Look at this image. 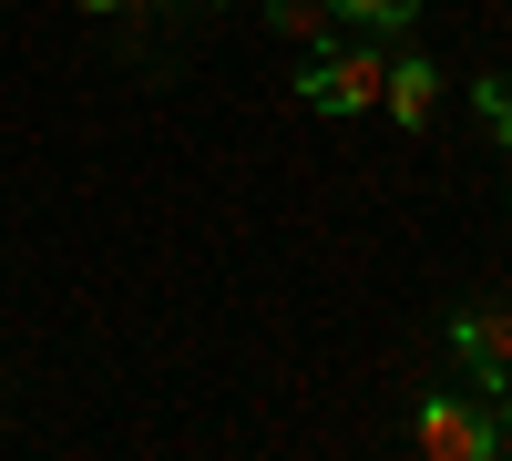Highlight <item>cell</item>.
I'll return each mask as SVG.
<instances>
[{"instance_id": "9", "label": "cell", "mask_w": 512, "mask_h": 461, "mask_svg": "<svg viewBox=\"0 0 512 461\" xmlns=\"http://www.w3.org/2000/svg\"><path fill=\"white\" fill-rule=\"evenodd\" d=\"M72 11H134V0H72Z\"/></svg>"}, {"instance_id": "1", "label": "cell", "mask_w": 512, "mask_h": 461, "mask_svg": "<svg viewBox=\"0 0 512 461\" xmlns=\"http://www.w3.org/2000/svg\"><path fill=\"white\" fill-rule=\"evenodd\" d=\"M379 72H390V41H318V52L297 62V103L308 113H369Z\"/></svg>"}, {"instance_id": "3", "label": "cell", "mask_w": 512, "mask_h": 461, "mask_svg": "<svg viewBox=\"0 0 512 461\" xmlns=\"http://www.w3.org/2000/svg\"><path fill=\"white\" fill-rule=\"evenodd\" d=\"M451 359L472 369V400H502V380H512V308L502 298H472L451 318Z\"/></svg>"}, {"instance_id": "8", "label": "cell", "mask_w": 512, "mask_h": 461, "mask_svg": "<svg viewBox=\"0 0 512 461\" xmlns=\"http://www.w3.org/2000/svg\"><path fill=\"white\" fill-rule=\"evenodd\" d=\"M492 431H502V451H512V380H502V421H492Z\"/></svg>"}, {"instance_id": "5", "label": "cell", "mask_w": 512, "mask_h": 461, "mask_svg": "<svg viewBox=\"0 0 512 461\" xmlns=\"http://www.w3.org/2000/svg\"><path fill=\"white\" fill-rule=\"evenodd\" d=\"M328 11H338V21H359L369 41H390V31H410V21H420V0H328Z\"/></svg>"}, {"instance_id": "2", "label": "cell", "mask_w": 512, "mask_h": 461, "mask_svg": "<svg viewBox=\"0 0 512 461\" xmlns=\"http://www.w3.org/2000/svg\"><path fill=\"white\" fill-rule=\"evenodd\" d=\"M410 451H420V461H482V451H502V431H492V410H482V400L431 390V400L410 410Z\"/></svg>"}, {"instance_id": "4", "label": "cell", "mask_w": 512, "mask_h": 461, "mask_svg": "<svg viewBox=\"0 0 512 461\" xmlns=\"http://www.w3.org/2000/svg\"><path fill=\"white\" fill-rule=\"evenodd\" d=\"M379 103H390V123H400V134H431V123H441V62L390 52V72H379Z\"/></svg>"}, {"instance_id": "7", "label": "cell", "mask_w": 512, "mask_h": 461, "mask_svg": "<svg viewBox=\"0 0 512 461\" xmlns=\"http://www.w3.org/2000/svg\"><path fill=\"white\" fill-rule=\"evenodd\" d=\"M482 123H492V134L512 144V82H482Z\"/></svg>"}, {"instance_id": "6", "label": "cell", "mask_w": 512, "mask_h": 461, "mask_svg": "<svg viewBox=\"0 0 512 461\" xmlns=\"http://www.w3.org/2000/svg\"><path fill=\"white\" fill-rule=\"evenodd\" d=\"M267 21H277L287 41H308V52H318V41H328V21H338V11H328V0H267Z\"/></svg>"}]
</instances>
